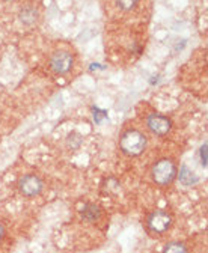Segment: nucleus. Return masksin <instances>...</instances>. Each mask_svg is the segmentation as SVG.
<instances>
[{
    "label": "nucleus",
    "instance_id": "obj_8",
    "mask_svg": "<svg viewBox=\"0 0 208 253\" xmlns=\"http://www.w3.org/2000/svg\"><path fill=\"white\" fill-rule=\"evenodd\" d=\"M80 214H82V217H83L84 220H87V221H95V220L100 218L101 211H100V208H98L97 205H94V204H86V205L83 207V210L80 211Z\"/></svg>",
    "mask_w": 208,
    "mask_h": 253
},
{
    "label": "nucleus",
    "instance_id": "obj_9",
    "mask_svg": "<svg viewBox=\"0 0 208 253\" xmlns=\"http://www.w3.org/2000/svg\"><path fill=\"white\" fill-rule=\"evenodd\" d=\"M37 18H38V11H37L34 6H27V8H24V9L20 12V20H21V23H24V24H27V26L34 24V23L37 21Z\"/></svg>",
    "mask_w": 208,
    "mask_h": 253
},
{
    "label": "nucleus",
    "instance_id": "obj_3",
    "mask_svg": "<svg viewBox=\"0 0 208 253\" xmlns=\"http://www.w3.org/2000/svg\"><path fill=\"white\" fill-rule=\"evenodd\" d=\"M146 223H148V228H150L151 232H154V234H163V232H166L170 228V225H172V217L166 211L157 210V211H154V212L150 214Z\"/></svg>",
    "mask_w": 208,
    "mask_h": 253
},
{
    "label": "nucleus",
    "instance_id": "obj_1",
    "mask_svg": "<svg viewBox=\"0 0 208 253\" xmlns=\"http://www.w3.org/2000/svg\"><path fill=\"white\" fill-rule=\"evenodd\" d=\"M146 148V137L137 130H128L121 137V151L128 157L140 155Z\"/></svg>",
    "mask_w": 208,
    "mask_h": 253
},
{
    "label": "nucleus",
    "instance_id": "obj_14",
    "mask_svg": "<svg viewBox=\"0 0 208 253\" xmlns=\"http://www.w3.org/2000/svg\"><path fill=\"white\" fill-rule=\"evenodd\" d=\"M199 155H201V165H202L204 168H207V143H204V145L201 146Z\"/></svg>",
    "mask_w": 208,
    "mask_h": 253
},
{
    "label": "nucleus",
    "instance_id": "obj_5",
    "mask_svg": "<svg viewBox=\"0 0 208 253\" xmlns=\"http://www.w3.org/2000/svg\"><path fill=\"white\" fill-rule=\"evenodd\" d=\"M50 67L56 74H67L73 68V56L68 51H57L50 59Z\"/></svg>",
    "mask_w": 208,
    "mask_h": 253
},
{
    "label": "nucleus",
    "instance_id": "obj_11",
    "mask_svg": "<svg viewBox=\"0 0 208 253\" xmlns=\"http://www.w3.org/2000/svg\"><path fill=\"white\" fill-rule=\"evenodd\" d=\"M82 143H83V136H82L80 133L73 131V133L68 134V137H67V145H68V148L77 149V148H80Z\"/></svg>",
    "mask_w": 208,
    "mask_h": 253
},
{
    "label": "nucleus",
    "instance_id": "obj_2",
    "mask_svg": "<svg viewBox=\"0 0 208 253\" xmlns=\"http://www.w3.org/2000/svg\"><path fill=\"white\" fill-rule=\"evenodd\" d=\"M153 181L157 185H169L175 178H176V166L173 165L172 160H167V158H163V160L157 162L153 168Z\"/></svg>",
    "mask_w": 208,
    "mask_h": 253
},
{
    "label": "nucleus",
    "instance_id": "obj_4",
    "mask_svg": "<svg viewBox=\"0 0 208 253\" xmlns=\"http://www.w3.org/2000/svg\"><path fill=\"white\" fill-rule=\"evenodd\" d=\"M42 181L37 175H24L18 181V190L20 193L26 198H34L38 196L42 192Z\"/></svg>",
    "mask_w": 208,
    "mask_h": 253
},
{
    "label": "nucleus",
    "instance_id": "obj_12",
    "mask_svg": "<svg viewBox=\"0 0 208 253\" xmlns=\"http://www.w3.org/2000/svg\"><path fill=\"white\" fill-rule=\"evenodd\" d=\"M139 3V0H116V5L123 11H131L136 8V5Z\"/></svg>",
    "mask_w": 208,
    "mask_h": 253
},
{
    "label": "nucleus",
    "instance_id": "obj_16",
    "mask_svg": "<svg viewBox=\"0 0 208 253\" xmlns=\"http://www.w3.org/2000/svg\"><path fill=\"white\" fill-rule=\"evenodd\" d=\"M5 2H12V0H5Z\"/></svg>",
    "mask_w": 208,
    "mask_h": 253
},
{
    "label": "nucleus",
    "instance_id": "obj_6",
    "mask_svg": "<svg viewBox=\"0 0 208 253\" xmlns=\"http://www.w3.org/2000/svg\"><path fill=\"white\" fill-rule=\"evenodd\" d=\"M146 125H148V128H150L157 136H166L170 131V128H172L170 119L166 118V116L157 115V113H153V115L148 116Z\"/></svg>",
    "mask_w": 208,
    "mask_h": 253
},
{
    "label": "nucleus",
    "instance_id": "obj_13",
    "mask_svg": "<svg viewBox=\"0 0 208 253\" xmlns=\"http://www.w3.org/2000/svg\"><path fill=\"white\" fill-rule=\"evenodd\" d=\"M92 118L95 121V124H101L104 119H107V112L106 110H100L98 107H92Z\"/></svg>",
    "mask_w": 208,
    "mask_h": 253
},
{
    "label": "nucleus",
    "instance_id": "obj_7",
    "mask_svg": "<svg viewBox=\"0 0 208 253\" xmlns=\"http://www.w3.org/2000/svg\"><path fill=\"white\" fill-rule=\"evenodd\" d=\"M176 176L180 178V182H181L183 185H186V187L195 185V184H198V181H199L198 176L193 173V170L187 168V165H183V166H181L180 175H176Z\"/></svg>",
    "mask_w": 208,
    "mask_h": 253
},
{
    "label": "nucleus",
    "instance_id": "obj_15",
    "mask_svg": "<svg viewBox=\"0 0 208 253\" xmlns=\"http://www.w3.org/2000/svg\"><path fill=\"white\" fill-rule=\"evenodd\" d=\"M3 237H5V228H3L2 223H0V241L3 240Z\"/></svg>",
    "mask_w": 208,
    "mask_h": 253
},
{
    "label": "nucleus",
    "instance_id": "obj_10",
    "mask_svg": "<svg viewBox=\"0 0 208 253\" xmlns=\"http://www.w3.org/2000/svg\"><path fill=\"white\" fill-rule=\"evenodd\" d=\"M163 253H189L186 244L180 243V241H172L169 244H166V247L163 249Z\"/></svg>",
    "mask_w": 208,
    "mask_h": 253
}]
</instances>
